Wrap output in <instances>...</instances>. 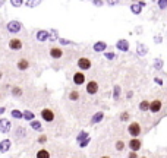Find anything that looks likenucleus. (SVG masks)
<instances>
[{
    "instance_id": "obj_29",
    "label": "nucleus",
    "mask_w": 167,
    "mask_h": 158,
    "mask_svg": "<svg viewBox=\"0 0 167 158\" xmlns=\"http://www.w3.org/2000/svg\"><path fill=\"white\" fill-rule=\"evenodd\" d=\"M26 136V130H25V127H18L16 129V136Z\"/></svg>"
},
{
    "instance_id": "obj_11",
    "label": "nucleus",
    "mask_w": 167,
    "mask_h": 158,
    "mask_svg": "<svg viewBox=\"0 0 167 158\" xmlns=\"http://www.w3.org/2000/svg\"><path fill=\"white\" fill-rule=\"evenodd\" d=\"M49 54H50L51 59H62L63 57V50L60 47H51Z\"/></svg>"
},
{
    "instance_id": "obj_38",
    "label": "nucleus",
    "mask_w": 167,
    "mask_h": 158,
    "mask_svg": "<svg viewBox=\"0 0 167 158\" xmlns=\"http://www.w3.org/2000/svg\"><path fill=\"white\" fill-rule=\"evenodd\" d=\"M132 12H136V13H138V12H139V8H138L136 5H135V6H132Z\"/></svg>"
},
{
    "instance_id": "obj_25",
    "label": "nucleus",
    "mask_w": 167,
    "mask_h": 158,
    "mask_svg": "<svg viewBox=\"0 0 167 158\" xmlns=\"http://www.w3.org/2000/svg\"><path fill=\"white\" fill-rule=\"evenodd\" d=\"M50 41H56L59 40V35H57V31L56 29H50V38H49Z\"/></svg>"
},
{
    "instance_id": "obj_19",
    "label": "nucleus",
    "mask_w": 167,
    "mask_h": 158,
    "mask_svg": "<svg viewBox=\"0 0 167 158\" xmlns=\"http://www.w3.org/2000/svg\"><path fill=\"white\" fill-rule=\"evenodd\" d=\"M106 50V42L98 41L94 44V51H104Z\"/></svg>"
},
{
    "instance_id": "obj_45",
    "label": "nucleus",
    "mask_w": 167,
    "mask_h": 158,
    "mask_svg": "<svg viewBox=\"0 0 167 158\" xmlns=\"http://www.w3.org/2000/svg\"><path fill=\"white\" fill-rule=\"evenodd\" d=\"M141 158H148V157H141Z\"/></svg>"
},
{
    "instance_id": "obj_18",
    "label": "nucleus",
    "mask_w": 167,
    "mask_h": 158,
    "mask_svg": "<svg viewBox=\"0 0 167 158\" xmlns=\"http://www.w3.org/2000/svg\"><path fill=\"white\" fill-rule=\"evenodd\" d=\"M22 94H24V89L21 86H13L12 88V95L13 97H22Z\"/></svg>"
},
{
    "instance_id": "obj_42",
    "label": "nucleus",
    "mask_w": 167,
    "mask_h": 158,
    "mask_svg": "<svg viewBox=\"0 0 167 158\" xmlns=\"http://www.w3.org/2000/svg\"><path fill=\"white\" fill-rule=\"evenodd\" d=\"M3 3H5V2H3V0H0V6H3Z\"/></svg>"
},
{
    "instance_id": "obj_2",
    "label": "nucleus",
    "mask_w": 167,
    "mask_h": 158,
    "mask_svg": "<svg viewBox=\"0 0 167 158\" xmlns=\"http://www.w3.org/2000/svg\"><path fill=\"white\" fill-rule=\"evenodd\" d=\"M41 117L43 120H46V122H49V123H51V122H54V119H56V113L51 110V108H43L41 110Z\"/></svg>"
},
{
    "instance_id": "obj_6",
    "label": "nucleus",
    "mask_w": 167,
    "mask_h": 158,
    "mask_svg": "<svg viewBox=\"0 0 167 158\" xmlns=\"http://www.w3.org/2000/svg\"><path fill=\"white\" fill-rule=\"evenodd\" d=\"M128 146L131 148V151H132V152H136V151L141 150L142 141H141V139H138V138H132V139L129 141V143H128Z\"/></svg>"
},
{
    "instance_id": "obj_13",
    "label": "nucleus",
    "mask_w": 167,
    "mask_h": 158,
    "mask_svg": "<svg viewBox=\"0 0 167 158\" xmlns=\"http://www.w3.org/2000/svg\"><path fill=\"white\" fill-rule=\"evenodd\" d=\"M29 66H31V63H29V60H28V59H25V57L19 59V60L16 62V67L19 69V70H26Z\"/></svg>"
},
{
    "instance_id": "obj_7",
    "label": "nucleus",
    "mask_w": 167,
    "mask_h": 158,
    "mask_svg": "<svg viewBox=\"0 0 167 158\" xmlns=\"http://www.w3.org/2000/svg\"><path fill=\"white\" fill-rule=\"evenodd\" d=\"M97 92H98V82L97 81H90L87 83V94L95 95Z\"/></svg>"
},
{
    "instance_id": "obj_30",
    "label": "nucleus",
    "mask_w": 167,
    "mask_h": 158,
    "mask_svg": "<svg viewBox=\"0 0 167 158\" xmlns=\"http://www.w3.org/2000/svg\"><path fill=\"white\" fill-rule=\"evenodd\" d=\"M25 5H26V6H29V8H34V6L40 5V2H38V0H35V2H26Z\"/></svg>"
},
{
    "instance_id": "obj_21",
    "label": "nucleus",
    "mask_w": 167,
    "mask_h": 158,
    "mask_svg": "<svg viewBox=\"0 0 167 158\" xmlns=\"http://www.w3.org/2000/svg\"><path fill=\"white\" fill-rule=\"evenodd\" d=\"M10 114H12L13 119H18V120H19V119H24V113H22V111H19V110H16V108H15V110H12V111H10Z\"/></svg>"
},
{
    "instance_id": "obj_28",
    "label": "nucleus",
    "mask_w": 167,
    "mask_h": 158,
    "mask_svg": "<svg viewBox=\"0 0 167 158\" xmlns=\"http://www.w3.org/2000/svg\"><path fill=\"white\" fill-rule=\"evenodd\" d=\"M87 136H88V133H87V132H81L79 135H78V138H76V139H78V142L81 143L82 141H85V139H87Z\"/></svg>"
},
{
    "instance_id": "obj_5",
    "label": "nucleus",
    "mask_w": 167,
    "mask_h": 158,
    "mask_svg": "<svg viewBox=\"0 0 167 158\" xmlns=\"http://www.w3.org/2000/svg\"><path fill=\"white\" fill-rule=\"evenodd\" d=\"M22 47H24V41L21 40V38H12L10 41H9V49L10 50H22Z\"/></svg>"
},
{
    "instance_id": "obj_23",
    "label": "nucleus",
    "mask_w": 167,
    "mask_h": 158,
    "mask_svg": "<svg viewBox=\"0 0 167 158\" xmlns=\"http://www.w3.org/2000/svg\"><path fill=\"white\" fill-rule=\"evenodd\" d=\"M117 49H120V50L126 51L128 49H129V45H128V42H126L125 40H122V41H119V42H117Z\"/></svg>"
},
{
    "instance_id": "obj_17",
    "label": "nucleus",
    "mask_w": 167,
    "mask_h": 158,
    "mask_svg": "<svg viewBox=\"0 0 167 158\" xmlns=\"http://www.w3.org/2000/svg\"><path fill=\"white\" fill-rule=\"evenodd\" d=\"M103 117H104V114H103L101 111H98V113H95V114L92 116V119H91V123H92V125H95V123H98V122H101V120H103Z\"/></svg>"
},
{
    "instance_id": "obj_34",
    "label": "nucleus",
    "mask_w": 167,
    "mask_h": 158,
    "mask_svg": "<svg viewBox=\"0 0 167 158\" xmlns=\"http://www.w3.org/2000/svg\"><path fill=\"white\" fill-rule=\"evenodd\" d=\"M106 57L107 59H114V53H106Z\"/></svg>"
},
{
    "instance_id": "obj_26",
    "label": "nucleus",
    "mask_w": 167,
    "mask_h": 158,
    "mask_svg": "<svg viewBox=\"0 0 167 158\" xmlns=\"http://www.w3.org/2000/svg\"><path fill=\"white\" fill-rule=\"evenodd\" d=\"M114 146H116L117 151H123V150H125V142H123V141H116Z\"/></svg>"
},
{
    "instance_id": "obj_43",
    "label": "nucleus",
    "mask_w": 167,
    "mask_h": 158,
    "mask_svg": "<svg viewBox=\"0 0 167 158\" xmlns=\"http://www.w3.org/2000/svg\"><path fill=\"white\" fill-rule=\"evenodd\" d=\"M2 76H3V72H2V70H0V79H2Z\"/></svg>"
},
{
    "instance_id": "obj_4",
    "label": "nucleus",
    "mask_w": 167,
    "mask_h": 158,
    "mask_svg": "<svg viewBox=\"0 0 167 158\" xmlns=\"http://www.w3.org/2000/svg\"><path fill=\"white\" fill-rule=\"evenodd\" d=\"M6 28H8L9 32L16 34V32H19V31L22 29V24H21L19 21H10V22H8Z\"/></svg>"
},
{
    "instance_id": "obj_15",
    "label": "nucleus",
    "mask_w": 167,
    "mask_h": 158,
    "mask_svg": "<svg viewBox=\"0 0 167 158\" xmlns=\"http://www.w3.org/2000/svg\"><path fill=\"white\" fill-rule=\"evenodd\" d=\"M35 158H50V152L46 150V148H41V150L37 151V154H35Z\"/></svg>"
},
{
    "instance_id": "obj_35",
    "label": "nucleus",
    "mask_w": 167,
    "mask_h": 158,
    "mask_svg": "<svg viewBox=\"0 0 167 158\" xmlns=\"http://www.w3.org/2000/svg\"><path fill=\"white\" fill-rule=\"evenodd\" d=\"M60 42H62L63 45H67V44H70V41H67V40H63V38H60Z\"/></svg>"
},
{
    "instance_id": "obj_40",
    "label": "nucleus",
    "mask_w": 167,
    "mask_h": 158,
    "mask_svg": "<svg viewBox=\"0 0 167 158\" xmlns=\"http://www.w3.org/2000/svg\"><path fill=\"white\" fill-rule=\"evenodd\" d=\"M94 5H95V6H101L103 3H101V2H94Z\"/></svg>"
},
{
    "instance_id": "obj_32",
    "label": "nucleus",
    "mask_w": 167,
    "mask_h": 158,
    "mask_svg": "<svg viewBox=\"0 0 167 158\" xmlns=\"http://www.w3.org/2000/svg\"><path fill=\"white\" fill-rule=\"evenodd\" d=\"M128 119H129V113H123V114H122V116H120V120H123V122H126V120H128Z\"/></svg>"
},
{
    "instance_id": "obj_37",
    "label": "nucleus",
    "mask_w": 167,
    "mask_h": 158,
    "mask_svg": "<svg viewBox=\"0 0 167 158\" xmlns=\"http://www.w3.org/2000/svg\"><path fill=\"white\" fill-rule=\"evenodd\" d=\"M117 97H119V86L114 88V98H117Z\"/></svg>"
},
{
    "instance_id": "obj_20",
    "label": "nucleus",
    "mask_w": 167,
    "mask_h": 158,
    "mask_svg": "<svg viewBox=\"0 0 167 158\" xmlns=\"http://www.w3.org/2000/svg\"><path fill=\"white\" fill-rule=\"evenodd\" d=\"M29 125H31V127H32L34 130H38V132H41V130H43V126H41V123H40L38 120H32Z\"/></svg>"
},
{
    "instance_id": "obj_33",
    "label": "nucleus",
    "mask_w": 167,
    "mask_h": 158,
    "mask_svg": "<svg viewBox=\"0 0 167 158\" xmlns=\"http://www.w3.org/2000/svg\"><path fill=\"white\" fill-rule=\"evenodd\" d=\"M88 143H90V138H87V139H85V141H82L79 145H81V148H84V146H87Z\"/></svg>"
},
{
    "instance_id": "obj_12",
    "label": "nucleus",
    "mask_w": 167,
    "mask_h": 158,
    "mask_svg": "<svg viewBox=\"0 0 167 158\" xmlns=\"http://www.w3.org/2000/svg\"><path fill=\"white\" fill-rule=\"evenodd\" d=\"M37 40L40 42H46L49 38H50V34H49V31H44V29H40V31H37Z\"/></svg>"
},
{
    "instance_id": "obj_41",
    "label": "nucleus",
    "mask_w": 167,
    "mask_h": 158,
    "mask_svg": "<svg viewBox=\"0 0 167 158\" xmlns=\"http://www.w3.org/2000/svg\"><path fill=\"white\" fill-rule=\"evenodd\" d=\"M100 158H111V157H109V155H103V157H100Z\"/></svg>"
},
{
    "instance_id": "obj_31",
    "label": "nucleus",
    "mask_w": 167,
    "mask_h": 158,
    "mask_svg": "<svg viewBox=\"0 0 167 158\" xmlns=\"http://www.w3.org/2000/svg\"><path fill=\"white\" fill-rule=\"evenodd\" d=\"M38 142H40V143H46V142H47V136H46V135L38 136Z\"/></svg>"
},
{
    "instance_id": "obj_44",
    "label": "nucleus",
    "mask_w": 167,
    "mask_h": 158,
    "mask_svg": "<svg viewBox=\"0 0 167 158\" xmlns=\"http://www.w3.org/2000/svg\"><path fill=\"white\" fill-rule=\"evenodd\" d=\"M0 100H2V94H0Z\"/></svg>"
},
{
    "instance_id": "obj_9",
    "label": "nucleus",
    "mask_w": 167,
    "mask_h": 158,
    "mask_svg": "<svg viewBox=\"0 0 167 158\" xmlns=\"http://www.w3.org/2000/svg\"><path fill=\"white\" fill-rule=\"evenodd\" d=\"M12 129V123L8 119H0V132L2 133H8Z\"/></svg>"
},
{
    "instance_id": "obj_24",
    "label": "nucleus",
    "mask_w": 167,
    "mask_h": 158,
    "mask_svg": "<svg viewBox=\"0 0 167 158\" xmlns=\"http://www.w3.org/2000/svg\"><path fill=\"white\" fill-rule=\"evenodd\" d=\"M24 119H25V120H29V122H32L34 120V113L32 111H29V110H25V111H24Z\"/></svg>"
},
{
    "instance_id": "obj_39",
    "label": "nucleus",
    "mask_w": 167,
    "mask_h": 158,
    "mask_svg": "<svg viewBox=\"0 0 167 158\" xmlns=\"http://www.w3.org/2000/svg\"><path fill=\"white\" fill-rule=\"evenodd\" d=\"M5 111H6V108H5V107H0V114H3Z\"/></svg>"
},
{
    "instance_id": "obj_10",
    "label": "nucleus",
    "mask_w": 167,
    "mask_h": 158,
    "mask_svg": "<svg viewBox=\"0 0 167 158\" xmlns=\"http://www.w3.org/2000/svg\"><path fill=\"white\" fill-rule=\"evenodd\" d=\"M161 106H163V101L161 100H154L150 103V111L151 113H158L160 110H161Z\"/></svg>"
},
{
    "instance_id": "obj_14",
    "label": "nucleus",
    "mask_w": 167,
    "mask_h": 158,
    "mask_svg": "<svg viewBox=\"0 0 167 158\" xmlns=\"http://www.w3.org/2000/svg\"><path fill=\"white\" fill-rule=\"evenodd\" d=\"M10 146H12V142H10V139H3V141L0 142V152H2V154L8 152V151L10 150Z\"/></svg>"
},
{
    "instance_id": "obj_27",
    "label": "nucleus",
    "mask_w": 167,
    "mask_h": 158,
    "mask_svg": "<svg viewBox=\"0 0 167 158\" xmlns=\"http://www.w3.org/2000/svg\"><path fill=\"white\" fill-rule=\"evenodd\" d=\"M10 5H12L13 8H21V6L24 5V2H22V0H10Z\"/></svg>"
},
{
    "instance_id": "obj_1",
    "label": "nucleus",
    "mask_w": 167,
    "mask_h": 158,
    "mask_svg": "<svg viewBox=\"0 0 167 158\" xmlns=\"http://www.w3.org/2000/svg\"><path fill=\"white\" fill-rule=\"evenodd\" d=\"M142 132L141 129V125L138 123V122H132L131 125L128 126V133L132 136V138H136V136H139Z\"/></svg>"
},
{
    "instance_id": "obj_36",
    "label": "nucleus",
    "mask_w": 167,
    "mask_h": 158,
    "mask_svg": "<svg viewBox=\"0 0 167 158\" xmlns=\"http://www.w3.org/2000/svg\"><path fill=\"white\" fill-rule=\"evenodd\" d=\"M128 158H138V155H136V152H132V151H131V154H129Z\"/></svg>"
},
{
    "instance_id": "obj_8",
    "label": "nucleus",
    "mask_w": 167,
    "mask_h": 158,
    "mask_svg": "<svg viewBox=\"0 0 167 158\" xmlns=\"http://www.w3.org/2000/svg\"><path fill=\"white\" fill-rule=\"evenodd\" d=\"M72 81H73V83H75V85H78V86H79V85H84L87 79H85V75H84L82 72L79 70V72H75V73H73V76H72Z\"/></svg>"
},
{
    "instance_id": "obj_22",
    "label": "nucleus",
    "mask_w": 167,
    "mask_h": 158,
    "mask_svg": "<svg viewBox=\"0 0 167 158\" xmlns=\"http://www.w3.org/2000/svg\"><path fill=\"white\" fill-rule=\"evenodd\" d=\"M139 110H141V111H147V110H150V101H147V100L141 101V104H139Z\"/></svg>"
},
{
    "instance_id": "obj_3",
    "label": "nucleus",
    "mask_w": 167,
    "mask_h": 158,
    "mask_svg": "<svg viewBox=\"0 0 167 158\" xmlns=\"http://www.w3.org/2000/svg\"><path fill=\"white\" fill-rule=\"evenodd\" d=\"M76 65H78V67H79L81 70H88V69H91V66H92L91 60L88 57H79L78 62H76Z\"/></svg>"
},
{
    "instance_id": "obj_16",
    "label": "nucleus",
    "mask_w": 167,
    "mask_h": 158,
    "mask_svg": "<svg viewBox=\"0 0 167 158\" xmlns=\"http://www.w3.org/2000/svg\"><path fill=\"white\" fill-rule=\"evenodd\" d=\"M79 98H81V94L78 89H72L69 92V101H79Z\"/></svg>"
}]
</instances>
